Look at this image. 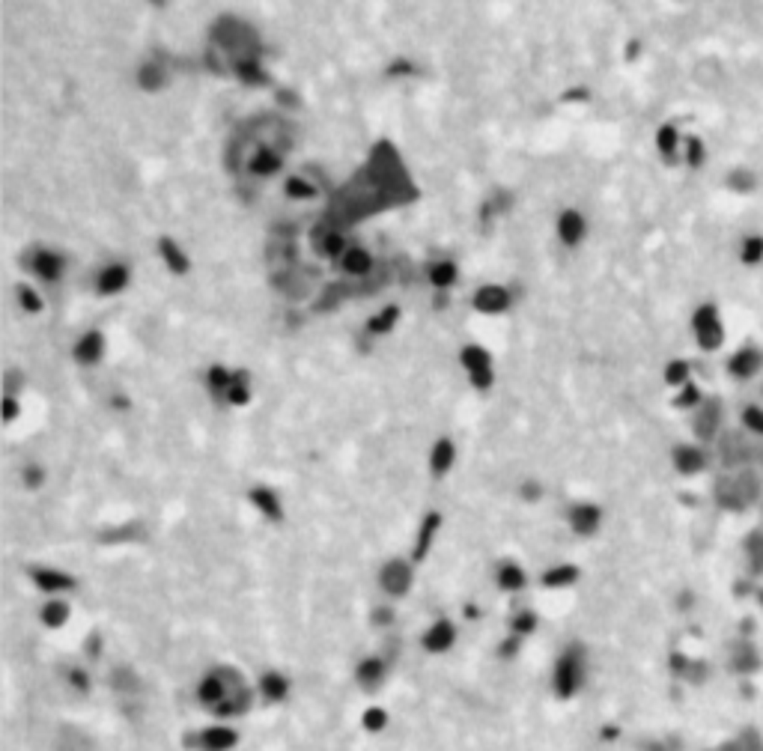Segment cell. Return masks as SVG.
Masks as SVG:
<instances>
[{
  "instance_id": "obj_1",
  "label": "cell",
  "mask_w": 763,
  "mask_h": 751,
  "mask_svg": "<svg viewBox=\"0 0 763 751\" xmlns=\"http://www.w3.org/2000/svg\"><path fill=\"white\" fill-rule=\"evenodd\" d=\"M460 367L465 370V376H468V382H471V388H474V391L486 394V391H492V388H495V379H498V373H495V358H492V352H489L486 346H480V343H465V346L460 349Z\"/></svg>"
},
{
  "instance_id": "obj_2",
  "label": "cell",
  "mask_w": 763,
  "mask_h": 751,
  "mask_svg": "<svg viewBox=\"0 0 763 751\" xmlns=\"http://www.w3.org/2000/svg\"><path fill=\"white\" fill-rule=\"evenodd\" d=\"M24 265H27V272L48 283V287H54V283H60L66 277V269H69V260H66L63 250L57 247H48V245H36V247H30L27 254H24Z\"/></svg>"
},
{
  "instance_id": "obj_3",
  "label": "cell",
  "mask_w": 763,
  "mask_h": 751,
  "mask_svg": "<svg viewBox=\"0 0 763 751\" xmlns=\"http://www.w3.org/2000/svg\"><path fill=\"white\" fill-rule=\"evenodd\" d=\"M286 164L283 149L275 143H257L245 158V170L253 179H275Z\"/></svg>"
},
{
  "instance_id": "obj_4",
  "label": "cell",
  "mask_w": 763,
  "mask_h": 751,
  "mask_svg": "<svg viewBox=\"0 0 763 751\" xmlns=\"http://www.w3.org/2000/svg\"><path fill=\"white\" fill-rule=\"evenodd\" d=\"M131 283V265L123 262V260H113V262H105L101 269L93 275V290L98 298H113V295H123Z\"/></svg>"
},
{
  "instance_id": "obj_5",
  "label": "cell",
  "mask_w": 763,
  "mask_h": 751,
  "mask_svg": "<svg viewBox=\"0 0 763 751\" xmlns=\"http://www.w3.org/2000/svg\"><path fill=\"white\" fill-rule=\"evenodd\" d=\"M471 307L480 316H504L513 307V292L504 283H483L471 295Z\"/></svg>"
},
{
  "instance_id": "obj_6",
  "label": "cell",
  "mask_w": 763,
  "mask_h": 751,
  "mask_svg": "<svg viewBox=\"0 0 763 751\" xmlns=\"http://www.w3.org/2000/svg\"><path fill=\"white\" fill-rule=\"evenodd\" d=\"M105 352H108V337L101 328L81 331L72 343V358L78 367H98L105 361Z\"/></svg>"
},
{
  "instance_id": "obj_7",
  "label": "cell",
  "mask_w": 763,
  "mask_h": 751,
  "mask_svg": "<svg viewBox=\"0 0 763 751\" xmlns=\"http://www.w3.org/2000/svg\"><path fill=\"white\" fill-rule=\"evenodd\" d=\"M692 328H694V337L704 349H716L724 337V328H722V320H719V310L713 305H704L694 310L692 316Z\"/></svg>"
},
{
  "instance_id": "obj_8",
  "label": "cell",
  "mask_w": 763,
  "mask_h": 751,
  "mask_svg": "<svg viewBox=\"0 0 763 751\" xmlns=\"http://www.w3.org/2000/svg\"><path fill=\"white\" fill-rule=\"evenodd\" d=\"M555 236L564 247H579L587 239V218L579 209H564L555 221Z\"/></svg>"
},
{
  "instance_id": "obj_9",
  "label": "cell",
  "mask_w": 763,
  "mask_h": 751,
  "mask_svg": "<svg viewBox=\"0 0 763 751\" xmlns=\"http://www.w3.org/2000/svg\"><path fill=\"white\" fill-rule=\"evenodd\" d=\"M337 269H340L346 277H370L373 272H376V254H373L367 245L352 242L346 247V254L337 260Z\"/></svg>"
},
{
  "instance_id": "obj_10",
  "label": "cell",
  "mask_w": 763,
  "mask_h": 751,
  "mask_svg": "<svg viewBox=\"0 0 763 751\" xmlns=\"http://www.w3.org/2000/svg\"><path fill=\"white\" fill-rule=\"evenodd\" d=\"M230 75L245 83V87H271V72L266 69V63L260 54H251V57H239L230 63Z\"/></svg>"
},
{
  "instance_id": "obj_11",
  "label": "cell",
  "mask_w": 763,
  "mask_h": 751,
  "mask_svg": "<svg viewBox=\"0 0 763 751\" xmlns=\"http://www.w3.org/2000/svg\"><path fill=\"white\" fill-rule=\"evenodd\" d=\"M456 441L450 436H438L433 444H430V454H427V469L435 480H442L453 471V465H456Z\"/></svg>"
},
{
  "instance_id": "obj_12",
  "label": "cell",
  "mask_w": 763,
  "mask_h": 751,
  "mask_svg": "<svg viewBox=\"0 0 763 751\" xmlns=\"http://www.w3.org/2000/svg\"><path fill=\"white\" fill-rule=\"evenodd\" d=\"M156 250H158V257H161V262H164V269L171 272V275H176V277H185V275H191V254L188 250H185L173 236H161L158 239V245H156Z\"/></svg>"
},
{
  "instance_id": "obj_13",
  "label": "cell",
  "mask_w": 763,
  "mask_h": 751,
  "mask_svg": "<svg viewBox=\"0 0 763 751\" xmlns=\"http://www.w3.org/2000/svg\"><path fill=\"white\" fill-rule=\"evenodd\" d=\"M403 320V307L400 305H382L376 313H370L367 316V322H364V337H373V340H382L388 337Z\"/></svg>"
},
{
  "instance_id": "obj_14",
  "label": "cell",
  "mask_w": 763,
  "mask_h": 751,
  "mask_svg": "<svg viewBox=\"0 0 763 751\" xmlns=\"http://www.w3.org/2000/svg\"><path fill=\"white\" fill-rule=\"evenodd\" d=\"M352 242L346 239V233L343 230H337V227H325V230H319L316 236H313V250L322 257V260H328L337 265V260H340L346 254V247Z\"/></svg>"
},
{
  "instance_id": "obj_15",
  "label": "cell",
  "mask_w": 763,
  "mask_h": 751,
  "mask_svg": "<svg viewBox=\"0 0 763 751\" xmlns=\"http://www.w3.org/2000/svg\"><path fill=\"white\" fill-rule=\"evenodd\" d=\"M134 83H138V90L143 93H161L167 83H171V72H167V66L156 57H149L138 66V72H134Z\"/></svg>"
},
{
  "instance_id": "obj_16",
  "label": "cell",
  "mask_w": 763,
  "mask_h": 751,
  "mask_svg": "<svg viewBox=\"0 0 763 751\" xmlns=\"http://www.w3.org/2000/svg\"><path fill=\"white\" fill-rule=\"evenodd\" d=\"M427 280L435 292H448L460 283V262L450 257H438L427 265Z\"/></svg>"
},
{
  "instance_id": "obj_17",
  "label": "cell",
  "mask_w": 763,
  "mask_h": 751,
  "mask_svg": "<svg viewBox=\"0 0 763 751\" xmlns=\"http://www.w3.org/2000/svg\"><path fill=\"white\" fill-rule=\"evenodd\" d=\"M248 498H251V504L266 516V519H271V522H281L283 519V501H281V495L275 489L266 486V483H253Z\"/></svg>"
},
{
  "instance_id": "obj_18",
  "label": "cell",
  "mask_w": 763,
  "mask_h": 751,
  "mask_svg": "<svg viewBox=\"0 0 763 751\" xmlns=\"http://www.w3.org/2000/svg\"><path fill=\"white\" fill-rule=\"evenodd\" d=\"M233 373H236V370H230V367L221 364V361H215V364L206 367V376H203V388H206V394L215 399V403H224V397H227V391H230V385H233Z\"/></svg>"
},
{
  "instance_id": "obj_19",
  "label": "cell",
  "mask_w": 763,
  "mask_h": 751,
  "mask_svg": "<svg viewBox=\"0 0 763 751\" xmlns=\"http://www.w3.org/2000/svg\"><path fill=\"white\" fill-rule=\"evenodd\" d=\"M251 399H253V382H251V373L248 370H236L233 373V385L224 397V406L230 409H245L251 406Z\"/></svg>"
},
{
  "instance_id": "obj_20",
  "label": "cell",
  "mask_w": 763,
  "mask_h": 751,
  "mask_svg": "<svg viewBox=\"0 0 763 751\" xmlns=\"http://www.w3.org/2000/svg\"><path fill=\"white\" fill-rule=\"evenodd\" d=\"M600 519H602V510L597 504H572L570 507V525L579 533H593L600 528Z\"/></svg>"
},
{
  "instance_id": "obj_21",
  "label": "cell",
  "mask_w": 763,
  "mask_h": 751,
  "mask_svg": "<svg viewBox=\"0 0 763 751\" xmlns=\"http://www.w3.org/2000/svg\"><path fill=\"white\" fill-rule=\"evenodd\" d=\"M656 149H659V155L674 161L677 155H683V138H680V131H677V126L665 123V126H659L656 131Z\"/></svg>"
},
{
  "instance_id": "obj_22",
  "label": "cell",
  "mask_w": 763,
  "mask_h": 751,
  "mask_svg": "<svg viewBox=\"0 0 763 751\" xmlns=\"http://www.w3.org/2000/svg\"><path fill=\"white\" fill-rule=\"evenodd\" d=\"M283 194L290 197V200H295V203H301V200H313L319 191H316V185L310 182V176L290 173V176L283 179Z\"/></svg>"
},
{
  "instance_id": "obj_23",
  "label": "cell",
  "mask_w": 763,
  "mask_h": 751,
  "mask_svg": "<svg viewBox=\"0 0 763 751\" xmlns=\"http://www.w3.org/2000/svg\"><path fill=\"white\" fill-rule=\"evenodd\" d=\"M15 302L24 310V316H39L45 310V295L36 287H30V283H19L15 287Z\"/></svg>"
},
{
  "instance_id": "obj_24",
  "label": "cell",
  "mask_w": 763,
  "mask_h": 751,
  "mask_svg": "<svg viewBox=\"0 0 763 751\" xmlns=\"http://www.w3.org/2000/svg\"><path fill=\"white\" fill-rule=\"evenodd\" d=\"M674 465H677V471H680V474H694V471L704 469V454H701L698 447L683 444V447L674 450Z\"/></svg>"
},
{
  "instance_id": "obj_25",
  "label": "cell",
  "mask_w": 763,
  "mask_h": 751,
  "mask_svg": "<svg viewBox=\"0 0 763 751\" xmlns=\"http://www.w3.org/2000/svg\"><path fill=\"white\" fill-rule=\"evenodd\" d=\"M385 584L391 591H403V588H409V566H405L403 561H391L385 566V573H382Z\"/></svg>"
},
{
  "instance_id": "obj_26",
  "label": "cell",
  "mask_w": 763,
  "mask_h": 751,
  "mask_svg": "<svg viewBox=\"0 0 763 751\" xmlns=\"http://www.w3.org/2000/svg\"><path fill=\"white\" fill-rule=\"evenodd\" d=\"M665 382H668L671 388H686L689 385V364L686 361H668Z\"/></svg>"
},
{
  "instance_id": "obj_27",
  "label": "cell",
  "mask_w": 763,
  "mask_h": 751,
  "mask_svg": "<svg viewBox=\"0 0 763 751\" xmlns=\"http://www.w3.org/2000/svg\"><path fill=\"white\" fill-rule=\"evenodd\" d=\"M21 483H24L27 489H39L42 483H48L45 465H39V462H27L24 469H21Z\"/></svg>"
},
{
  "instance_id": "obj_28",
  "label": "cell",
  "mask_w": 763,
  "mask_h": 751,
  "mask_svg": "<svg viewBox=\"0 0 763 751\" xmlns=\"http://www.w3.org/2000/svg\"><path fill=\"white\" fill-rule=\"evenodd\" d=\"M727 370H731L734 376H752L757 370V358L752 352H737L731 358V364H727Z\"/></svg>"
},
{
  "instance_id": "obj_29",
  "label": "cell",
  "mask_w": 763,
  "mask_h": 751,
  "mask_svg": "<svg viewBox=\"0 0 763 751\" xmlns=\"http://www.w3.org/2000/svg\"><path fill=\"white\" fill-rule=\"evenodd\" d=\"M0 412H4V424H6V426H12V424L21 417V412H24V403H21L19 397H9V394H4V399H0Z\"/></svg>"
},
{
  "instance_id": "obj_30",
  "label": "cell",
  "mask_w": 763,
  "mask_h": 751,
  "mask_svg": "<svg viewBox=\"0 0 763 751\" xmlns=\"http://www.w3.org/2000/svg\"><path fill=\"white\" fill-rule=\"evenodd\" d=\"M683 161L689 167H698L704 161V143L698 138H686L683 141Z\"/></svg>"
},
{
  "instance_id": "obj_31",
  "label": "cell",
  "mask_w": 763,
  "mask_h": 751,
  "mask_svg": "<svg viewBox=\"0 0 763 751\" xmlns=\"http://www.w3.org/2000/svg\"><path fill=\"white\" fill-rule=\"evenodd\" d=\"M760 257H763V239H745L742 242V262L745 265H757L760 262Z\"/></svg>"
},
{
  "instance_id": "obj_32",
  "label": "cell",
  "mask_w": 763,
  "mask_h": 751,
  "mask_svg": "<svg viewBox=\"0 0 763 751\" xmlns=\"http://www.w3.org/2000/svg\"><path fill=\"white\" fill-rule=\"evenodd\" d=\"M415 75V63L412 60H405V57H397L388 63V69H385V78H409Z\"/></svg>"
},
{
  "instance_id": "obj_33",
  "label": "cell",
  "mask_w": 763,
  "mask_h": 751,
  "mask_svg": "<svg viewBox=\"0 0 763 751\" xmlns=\"http://www.w3.org/2000/svg\"><path fill=\"white\" fill-rule=\"evenodd\" d=\"M24 385H27V376H24V373H19V370H6V376H4V394L19 397Z\"/></svg>"
},
{
  "instance_id": "obj_34",
  "label": "cell",
  "mask_w": 763,
  "mask_h": 751,
  "mask_svg": "<svg viewBox=\"0 0 763 751\" xmlns=\"http://www.w3.org/2000/svg\"><path fill=\"white\" fill-rule=\"evenodd\" d=\"M498 581L504 584V588H519V584L525 581V576H522V570H519V566L507 563V566H501V573H498Z\"/></svg>"
},
{
  "instance_id": "obj_35",
  "label": "cell",
  "mask_w": 763,
  "mask_h": 751,
  "mask_svg": "<svg viewBox=\"0 0 763 751\" xmlns=\"http://www.w3.org/2000/svg\"><path fill=\"white\" fill-rule=\"evenodd\" d=\"M698 399H701V394H698V388H694V385H692V382H689V385H686V388H680V394H677V399H674V403H677V406H680V409H689V406H694V403H698Z\"/></svg>"
},
{
  "instance_id": "obj_36",
  "label": "cell",
  "mask_w": 763,
  "mask_h": 751,
  "mask_svg": "<svg viewBox=\"0 0 763 751\" xmlns=\"http://www.w3.org/2000/svg\"><path fill=\"white\" fill-rule=\"evenodd\" d=\"M522 498L525 501H537L542 495V486H540V480H522Z\"/></svg>"
},
{
  "instance_id": "obj_37",
  "label": "cell",
  "mask_w": 763,
  "mask_h": 751,
  "mask_svg": "<svg viewBox=\"0 0 763 751\" xmlns=\"http://www.w3.org/2000/svg\"><path fill=\"white\" fill-rule=\"evenodd\" d=\"M745 426H752L754 432H763V409H749L745 412Z\"/></svg>"
},
{
  "instance_id": "obj_38",
  "label": "cell",
  "mask_w": 763,
  "mask_h": 751,
  "mask_svg": "<svg viewBox=\"0 0 763 751\" xmlns=\"http://www.w3.org/2000/svg\"><path fill=\"white\" fill-rule=\"evenodd\" d=\"M111 409H113V412H128V409H131L128 394H126V391H113V397H111Z\"/></svg>"
},
{
  "instance_id": "obj_39",
  "label": "cell",
  "mask_w": 763,
  "mask_h": 751,
  "mask_svg": "<svg viewBox=\"0 0 763 751\" xmlns=\"http://www.w3.org/2000/svg\"><path fill=\"white\" fill-rule=\"evenodd\" d=\"M561 98H564V102H587V98H590V90H585V87H575V90L564 93Z\"/></svg>"
}]
</instances>
